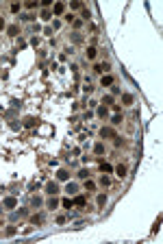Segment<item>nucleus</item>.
<instances>
[{"label": "nucleus", "instance_id": "nucleus-20", "mask_svg": "<svg viewBox=\"0 0 163 244\" xmlns=\"http://www.w3.org/2000/svg\"><path fill=\"white\" fill-rule=\"evenodd\" d=\"M98 116H100V118H107V107H100V109H98Z\"/></svg>", "mask_w": 163, "mask_h": 244}, {"label": "nucleus", "instance_id": "nucleus-11", "mask_svg": "<svg viewBox=\"0 0 163 244\" xmlns=\"http://www.w3.org/2000/svg\"><path fill=\"white\" fill-rule=\"evenodd\" d=\"M63 207H65V209H72L74 207V201H72V198H63Z\"/></svg>", "mask_w": 163, "mask_h": 244}, {"label": "nucleus", "instance_id": "nucleus-21", "mask_svg": "<svg viewBox=\"0 0 163 244\" xmlns=\"http://www.w3.org/2000/svg\"><path fill=\"white\" fill-rule=\"evenodd\" d=\"M24 124H26V127H33V124H35V120H33V118H26Z\"/></svg>", "mask_w": 163, "mask_h": 244}, {"label": "nucleus", "instance_id": "nucleus-10", "mask_svg": "<svg viewBox=\"0 0 163 244\" xmlns=\"http://www.w3.org/2000/svg\"><path fill=\"white\" fill-rule=\"evenodd\" d=\"M94 152H96V155H102V152H104V144H100V142H98L96 146H94Z\"/></svg>", "mask_w": 163, "mask_h": 244}, {"label": "nucleus", "instance_id": "nucleus-25", "mask_svg": "<svg viewBox=\"0 0 163 244\" xmlns=\"http://www.w3.org/2000/svg\"><path fill=\"white\" fill-rule=\"evenodd\" d=\"M0 29H5V20L0 18Z\"/></svg>", "mask_w": 163, "mask_h": 244}, {"label": "nucleus", "instance_id": "nucleus-1", "mask_svg": "<svg viewBox=\"0 0 163 244\" xmlns=\"http://www.w3.org/2000/svg\"><path fill=\"white\" fill-rule=\"evenodd\" d=\"M100 137H102V140H104V137H115V131L111 127H102V129H100Z\"/></svg>", "mask_w": 163, "mask_h": 244}, {"label": "nucleus", "instance_id": "nucleus-13", "mask_svg": "<svg viewBox=\"0 0 163 244\" xmlns=\"http://www.w3.org/2000/svg\"><path fill=\"white\" fill-rule=\"evenodd\" d=\"M122 100H124V105H131V103H133V96H131V94H124Z\"/></svg>", "mask_w": 163, "mask_h": 244}, {"label": "nucleus", "instance_id": "nucleus-24", "mask_svg": "<svg viewBox=\"0 0 163 244\" xmlns=\"http://www.w3.org/2000/svg\"><path fill=\"white\" fill-rule=\"evenodd\" d=\"M42 18L44 20H50V11H42Z\"/></svg>", "mask_w": 163, "mask_h": 244}, {"label": "nucleus", "instance_id": "nucleus-9", "mask_svg": "<svg viewBox=\"0 0 163 244\" xmlns=\"http://www.w3.org/2000/svg\"><path fill=\"white\" fill-rule=\"evenodd\" d=\"M115 172H117V177H126V166H117Z\"/></svg>", "mask_w": 163, "mask_h": 244}, {"label": "nucleus", "instance_id": "nucleus-22", "mask_svg": "<svg viewBox=\"0 0 163 244\" xmlns=\"http://www.w3.org/2000/svg\"><path fill=\"white\" fill-rule=\"evenodd\" d=\"M102 103H104V105H111V103H113V98H111V96H104Z\"/></svg>", "mask_w": 163, "mask_h": 244}, {"label": "nucleus", "instance_id": "nucleus-8", "mask_svg": "<svg viewBox=\"0 0 163 244\" xmlns=\"http://www.w3.org/2000/svg\"><path fill=\"white\" fill-rule=\"evenodd\" d=\"M96 48H94V46H89V48H87V59H96Z\"/></svg>", "mask_w": 163, "mask_h": 244}, {"label": "nucleus", "instance_id": "nucleus-4", "mask_svg": "<svg viewBox=\"0 0 163 244\" xmlns=\"http://www.w3.org/2000/svg\"><path fill=\"white\" fill-rule=\"evenodd\" d=\"M46 192H48L50 196H54L57 192H59V188H57V183H48V185H46Z\"/></svg>", "mask_w": 163, "mask_h": 244}, {"label": "nucleus", "instance_id": "nucleus-14", "mask_svg": "<svg viewBox=\"0 0 163 244\" xmlns=\"http://www.w3.org/2000/svg\"><path fill=\"white\" fill-rule=\"evenodd\" d=\"M74 205H79V207H83V205H85V196H76V201H74Z\"/></svg>", "mask_w": 163, "mask_h": 244}, {"label": "nucleus", "instance_id": "nucleus-19", "mask_svg": "<svg viewBox=\"0 0 163 244\" xmlns=\"http://www.w3.org/2000/svg\"><path fill=\"white\" fill-rule=\"evenodd\" d=\"M100 170H102V172H111V170H113V168H111V166H109V164H100Z\"/></svg>", "mask_w": 163, "mask_h": 244}, {"label": "nucleus", "instance_id": "nucleus-23", "mask_svg": "<svg viewBox=\"0 0 163 244\" xmlns=\"http://www.w3.org/2000/svg\"><path fill=\"white\" fill-rule=\"evenodd\" d=\"M11 11H13V13H18V11H20V5H18V2H15V5H11Z\"/></svg>", "mask_w": 163, "mask_h": 244}, {"label": "nucleus", "instance_id": "nucleus-12", "mask_svg": "<svg viewBox=\"0 0 163 244\" xmlns=\"http://www.w3.org/2000/svg\"><path fill=\"white\" fill-rule=\"evenodd\" d=\"M7 33H9L11 37H15V35H18V26H9V29H7Z\"/></svg>", "mask_w": 163, "mask_h": 244}, {"label": "nucleus", "instance_id": "nucleus-6", "mask_svg": "<svg viewBox=\"0 0 163 244\" xmlns=\"http://www.w3.org/2000/svg\"><path fill=\"white\" fill-rule=\"evenodd\" d=\"M57 179H59V181H67V179H70L67 170H59V172H57Z\"/></svg>", "mask_w": 163, "mask_h": 244}, {"label": "nucleus", "instance_id": "nucleus-15", "mask_svg": "<svg viewBox=\"0 0 163 244\" xmlns=\"http://www.w3.org/2000/svg\"><path fill=\"white\" fill-rule=\"evenodd\" d=\"M57 205H59V201H57V198H52V196H50V201H48V207H50V209H54V207H57Z\"/></svg>", "mask_w": 163, "mask_h": 244}, {"label": "nucleus", "instance_id": "nucleus-18", "mask_svg": "<svg viewBox=\"0 0 163 244\" xmlns=\"http://www.w3.org/2000/svg\"><path fill=\"white\" fill-rule=\"evenodd\" d=\"M111 122H113V124H120V122H122V116H120V113H115V116L111 118Z\"/></svg>", "mask_w": 163, "mask_h": 244}, {"label": "nucleus", "instance_id": "nucleus-16", "mask_svg": "<svg viewBox=\"0 0 163 244\" xmlns=\"http://www.w3.org/2000/svg\"><path fill=\"white\" fill-rule=\"evenodd\" d=\"M87 177H89V170H85V168L79 170V179H87Z\"/></svg>", "mask_w": 163, "mask_h": 244}, {"label": "nucleus", "instance_id": "nucleus-3", "mask_svg": "<svg viewBox=\"0 0 163 244\" xmlns=\"http://www.w3.org/2000/svg\"><path fill=\"white\" fill-rule=\"evenodd\" d=\"M2 205H5L7 209H13V207H15V205H18V201H15V198H11V196H9V198H5V203H2Z\"/></svg>", "mask_w": 163, "mask_h": 244}, {"label": "nucleus", "instance_id": "nucleus-7", "mask_svg": "<svg viewBox=\"0 0 163 244\" xmlns=\"http://www.w3.org/2000/svg\"><path fill=\"white\" fill-rule=\"evenodd\" d=\"M100 83H102V87H104V85H113V76H111V74H107V76H102V81H100Z\"/></svg>", "mask_w": 163, "mask_h": 244}, {"label": "nucleus", "instance_id": "nucleus-2", "mask_svg": "<svg viewBox=\"0 0 163 244\" xmlns=\"http://www.w3.org/2000/svg\"><path fill=\"white\" fill-rule=\"evenodd\" d=\"M63 11H65V5H63V2H57V5L52 7V13H54V15H61Z\"/></svg>", "mask_w": 163, "mask_h": 244}, {"label": "nucleus", "instance_id": "nucleus-17", "mask_svg": "<svg viewBox=\"0 0 163 244\" xmlns=\"http://www.w3.org/2000/svg\"><path fill=\"white\" fill-rule=\"evenodd\" d=\"M104 203H107V194H100V196H98V205H100V207H102Z\"/></svg>", "mask_w": 163, "mask_h": 244}, {"label": "nucleus", "instance_id": "nucleus-5", "mask_svg": "<svg viewBox=\"0 0 163 244\" xmlns=\"http://www.w3.org/2000/svg\"><path fill=\"white\" fill-rule=\"evenodd\" d=\"M65 192H67V194H76V192H79V185H76V183H67Z\"/></svg>", "mask_w": 163, "mask_h": 244}]
</instances>
